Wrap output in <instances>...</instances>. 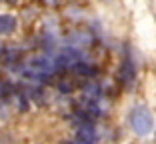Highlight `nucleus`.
Returning <instances> with one entry per match:
<instances>
[{
  "instance_id": "9d476101",
  "label": "nucleus",
  "mask_w": 156,
  "mask_h": 144,
  "mask_svg": "<svg viewBox=\"0 0 156 144\" xmlns=\"http://www.w3.org/2000/svg\"><path fill=\"white\" fill-rule=\"evenodd\" d=\"M64 144H68V142H64Z\"/></svg>"
},
{
  "instance_id": "39448f33",
  "label": "nucleus",
  "mask_w": 156,
  "mask_h": 144,
  "mask_svg": "<svg viewBox=\"0 0 156 144\" xmlns=\"http://www.w3.org/2000/svg\"><path fill=\"white\" fill-rule=\"evenodd\" d=\"M72 70L76 72V74H80V76H88V78H94V76L98 74V68H96V66L88 64V62H84V60H78L76 64L72 66Z\"/></svg>"
},
{
  "instance_id": "1a4fd4ad",
  "label": "nucleus",
  "mask_w": 156,
  "mask_h": 144,
  "mask_svg": "<svg viewBox=\"0 0 156 144\" xmlns=\"http://www.w3.org/2000/svg\"><path fill=\"white\" fill-rule=\"evenodd\" d=\"M0 84H2V78H0Z\"/></svg>"
},
{
  "instance_id": "7ed1b4c3",
  "label": "nucleus",
  "mask_w": 156,
  "mask_h": 144,
  "mask_svg": "<svg viewBox=\"0 0 156 144\" xmlns=\"http://www.w3.org/2000/svg\"><path fill=\"white\" fill-rule=\"evenodd\" d=\"M118 82L122 84L124 88H134L136 84V64L134 60L130 58L128 54L124 56V60L120 62V68H118Z\"/></svg>"
},
{
  "instance_id": "423d86ee",
  "label": "nucleus",
  "mask_w": 156,
  "mask_h": 144,
  "mask_svg": "<svg viewBox=\"0 0 156 144\" xmlns=\"http://www.w3.org/2000/svg\"><path fill=\"white\" fill-rule=\"evenodd\" d=\"M68 144H90V142H84V140H72V142H68Z\"/></svg>"
},
{
  "instance_id": "6e6552de",
  "label": "nucleus",
  "mask_w": 156,
  "mask_h": 144,
  "mask_svg": "<svg viewBox=\"0 0 156 144\" xmlns=\"http://www.w3.org/2000/svg\"><path fill=\"white\" fill-rule=\"evenodd\" d=\"M2 52H4V46H2V44H0V56H2Z\"/></svg>"
},
{
  "instance_id": "f03ea898",
  "label": "nucleus",
  "mask_w": 156,
  "mask_h": 144,
  "mask_svg": "<svg viewBox=\"0 0 156 144\" xmlns=\"http://www.w3.org/2000/svg\"><path fill=\"white\" fill-rule=\"evenodd\" d=\"M128 122L130 128L136 132L138 136H146L152 132L154 128V118H152V112L146 106H134L128 114Z\"/></svg>"
},
{
  "instance_id": "f257e3e1",
  "label": "nucleus",
  "mask_w": 156,
  "mask_h": 144,
  "mask_svg": "<svg viewBox=\"0 0 156 144\" xmlns=\"http://www.w3.org/2000/svg\"><path fill=\"white\" fill-rule=\"evenodd\" d=\"M56 68L54 62L46 56H34L26 62V68L22 70V76L28 80H38V82H46L54 76Z\"/></svg>"
},
{
  "instance_id": "20e7f679",
  "label": "nucleus",
  "mask_w": 156,
  "mask_h": 144,
  "mask_svg": "<svg viewBox=\"0 0 156 144\" xmlns=\"http://www.w3.org/2000/svg\"><path fill=\"white\" fill-rule=\"evenodd\" d=\"M18 26V20L12 14H0V34H12Z\"/></svg>"
},
{
  "instance_id": "0eeeda50",
  "label": "nucleus",
  "mask_w": 156,
  "mask_h": 144,
  "mask_svg": "<svg viewBox=\"0 0 156 144\" xmlns=\"http://www.w3.org/2000/svg\"><path fill=\"white\" fill-rule=\"evenodd\" d=\"M0 2H12L14 4V2H18V0H0Z\"/></svg>"
}]
</instances>
